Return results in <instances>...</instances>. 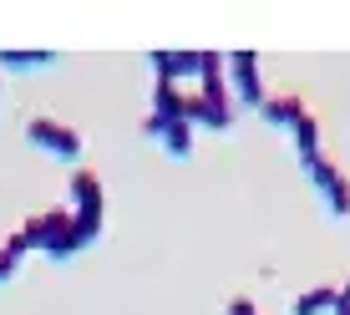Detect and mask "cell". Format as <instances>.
Segmentation results:
<instances>
[]
</instances>
